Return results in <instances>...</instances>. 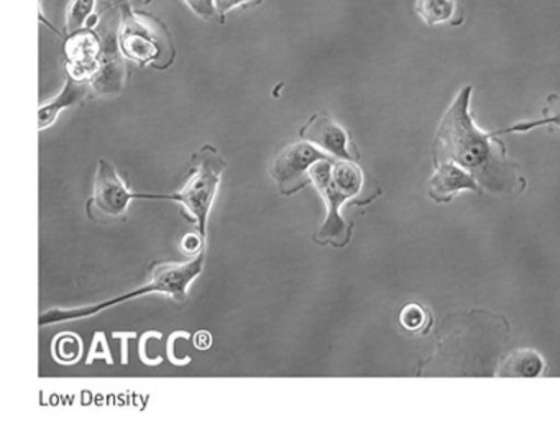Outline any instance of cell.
Masks as SVG:
<instances>
[{"label": "cell", "instance_id": "6da1fadb", "mask_svg": "<svg viewBox=\"0 0 560 445\" xmlns=\"http://www.w3.org/2000/svg\"><path fill=\"white\" fill-rule=\"evenodd\" d=\"M471 87H464L442 117L434 142V163H455L467 169L478 185L510 195L520 185L517 166L506 159L503 143L493 132L477 129L470 116Z\"/></svg>", "mask_w": 560, "mask_h": 445}, {"label": "cell", "instance_id": "7a4b0ae2", "mask_svg": "<svg viewBox=\"0 0 560 445\" xmlns=\"http://www.w3.org/2000/svg\"><path fill=\"white\" fill-rule=\"evenodd\" d=\"M206 248L199 251L195 260L188 264H162L156 265L153 270L152 281L139 290L130 291L122 296L114 297V300L104 301L96 306L81 307V309H54L45 313L40 317V326L47 324L65 323V320L83 319V317L96 316L101 311L109 309L117 304L126 303L129 300L143 296V294L162 293L173 297L176 303H186L188 301V288L196 278L201 274L205 268Z\"/></svg>", "mask_w": 560, "mask_h": 445}, {"label": "cell", "instance_id": "3957f363", "mask_svg": "<svg viewBox=\"0 0 560 445\" xmlns=\"http://www.w3.org/2000/svg\"><path fill=\"white\" fill-rule=\"evenodd\" d=\"M122 0H103L88 27L96 31L101 42L100 68L90 81L96 96H117L126 83L127 70L120 48Z\"/></svg>", "mask_w": 560, "mask_h": 445}, {"label": "cell", "instance_id": "277c9868", "mask_svg": "<svg viewBox=\"0 0 560 445\" xmlns=\"http://www.w3.org/2000/svg\"><path fill=\"white\" fill-rule=\"evenodd\" d=\"M192 163H195V172L182 191L170 196L139 195V198L168 199V201L179 202L195 219L198 232L206 241L209 214H211L212 204H214L215 195H218L228 163L212 145L202 147L192 156Z\"/></svg>", "mask_w": 560, "mask_h": 445}, {"label": "cell", "instance_id": "5b68a950", "mask_svg": "<svg viewBox=\"0 0 560 445\" xmlns=\"http://www.w3.org/2000/svg\"><path fill=\"white\" fill-rule=\"evenodd\" d=\"M120 48L124 57L139 67L155 65V68H165L162 58L165 55L172 61L175 58V48H173L168 28L159 19L133 9L127 0H122Z\"/></svg>", "mask_w": 560, "mask_h": 445}, {"label": "cell", "instance_id": "8992f818", "mask_svg": "<svg viewBox=\"0 0 560 445\" xmlns=\"http://www.w3.org/2000/svg\"><path fill=\"white\" fill-rule=\"evenodd\" d=\"M329 155L320 152L313 143L301 140L283 147L271 160L270 175L280 188L281 195L291 196L311 181V168Z\"/></svg>", "mask_w": 560, "mask_h": 445}, {"label": "cell", "instance_id": "52a82bcc", "mask_svg": "<svg viewBox=\"0 0 560 445\" xmlns=\"http://www.w3.org/2000/svg\"><path fill=\"white\" fill-rule=\"evenodd\" d=\"M334 159L320 160L311 168V181L316 186L317 191L324 198L327 206V218L317 234V241L332 242L337 247H342L349 241V229L340 215V208L346 204L352 196L343 191L339 185L330 178V162Z\"/></svg>", "mask_w": 560, "mask_h": 445}, {"label": "cell", "instance_id": "ba28073f", "mask_svg": "<svg viewBox=\"0 0 560 445\" xmlns=\"http://www.w3.org/2000/svg\"><path fill=\"white\" fill-rule=\"evenodd\" d=\"M136 198H139V195L129 191L116 166L106 159H101L97 165L93 204L103 214L119 218L129 208V202Z\"/></svg>", "mask_w": 560, "mask_h": 445}, {"label": "cell", "instance_id": "9c48e42d", "mask_svg": "<svg viewBox=\"0 0 560 445\" xmlns=\"http://www.w3.org/2000/svg\"><path fill=\"white\" fill-rule=\"evenodd\" d=\"M300 137L301 140L313 143L320 152L336 160H347V162L357 160L350 152L349 136L329 114L319 113L311 117L306 126L300 130Z\"/></svg>", "mask_w": 560, "mask_h": 445}, {"label": "cell", "instance_id": "30bf717a", "mask_svg": "<svg viewBox=\"0 0 560 445\" xmlns=\"http://www.w3.org/2000/svg\"><path fill=\"white\" fill-rule=\"evenodd\" d=\"M91 91L93 90H91L90 81L77 80V78L67 73V83H65L61 93L54 97V99L42 104L40 109H38V129L45 130L54 126L57 122L58 116L65 109H70V107L84 103Z\"/></svg>", "mask_w": 560, "mask_h": 445}, {"label": "cell", "instance_id": "8fae6325", "mask_svg": "<svg viewBox=\"0 0 560 445\" xmlns=\"http://www.w3.org/2000/svg\"><path fill=\"white\" fill-rule=\"evenodd\" d=\"M462 189L480 191L477 179L470 173H467V169L455 165V163L438 165V172L429 181V196L434 201L447 202L451 201L455 192L462 191Z\"/></svg>", "mask_w": 560, "mask_h": 445}, {"label": "cell", "instance_id": "7c38bea8", "mask_svg": "<svg viewBox=\"0 0 560 445\" xmlns=\"http://www.w3.org/2000/svg\"><path fill=\"white\" fill-rule=\"evenodd\" d=\"M544 372V360L534 350L524 349L510 353L501 365L498 376L508 378H536Z\"/></svg>", "mask_w": 560, "mask_h": 445}, {"label": "cell", "instance_id": "4fadbf2b", "mask_svg": "<svg viewBox=\"0 0 560 445\" xmlns=\"http://www.w3.org/2000/svg\"><path fill=\"white\" fill-rule=\"evenodd\" d=\"M559 127L560 129V96L559 94H552L547 97L546 109H544L542 119L534 120V122H521L516 126L508 127V129L494 130V137L504 136V133H520L529 132L533 129H539V127Z\"/></svg>", "mask_w": 560, "mask_h": 445}, {"label": "cell", "instance_id": "5bb4252c", "mask_svg": "<svg viewBox=\"0 0 560 445\" xmlns=\"http://www.w3.org/2000/svg\"><path fill=\"white\" fill-rule=\"evenodd\" d=\"M416 12L425 24L435 27V25L445 24L454 17L455 0H418Z\"/></svg>", "mask_w": 560, "mask_h": 445}, {"label": "cell", "instance_id": "9a60e30c", "mask_svg": "<svg viewBox=\"0 0 560 445\" xmlns=\"http://www.w3.org/2000/svg\"><path fill=\"white\" fill-rule=\"evenodd\" d=\"M94 9H96V0H70L67 8V21H65L67 37L88 27L91 19L96 14Z\"/></svg>", "mask_w": 560, "mask_h": 445}, {"label": "cell", "instance_id": "2e32d148", "mask_svg": "<svg viewBox=\"0 0 560 445\" xmlns=\"http://www.w3.org/2000/svg\"><path fill=\"white\" fill-rule=\"evenodd\" d=\"M83 346L77 333H61L55 340V356L61 363H74L80 360Z\"/></svg>", "mask_w": 560, "mask_h": 445}, {"label": "cell", "instance_id": "e0dca14e", "mask_svg": "<svg viewBox=\"0 0 560 445\" xmlns=\"http://www.w3.org/2000/svg\"><path fill=\"white\" fill-rule=\"evenodd\" d=\"M185 4L191 9L192 14L211 24L224 25L215 9V0H185Z\"/></svg>", "mask_w": 560, "mask_h": 445}, {"label": "cell", "instance_id": "ac0fdd59", "mask_svg": "<svg viewBox=\"0 0 560 445\" xmlns=\"http://www.w3.org/2000/svg\"><path fill=\"white\" fill-rule=\"evenodd\" d=\"M425 319H428V314L422 309L419 304H408L405 309L401 311V316H399V323L405 327L406 330H415L422 329L425 324Z\"/></svg>", "mask_w": 560, "mask_h": 445}, {"label": "cell", "instance_id": "d6986e66", "mask_svg": "<svg viewBox=\"0 0 560 445\" xmlns=\"http://www.w3.org/2000/svg\"><path fill=\"white\" fill-rule=\"evenodd\" d=\"M264 0H215L219 17L225 24V15L238 8H257Z\"/></svg>", "mask_w": 560, "mask_h": 445}, {"label": "cell", "instance_id": "ffe728a7", "mask_svg": "<svg viewBox=\"0 0 560 445\" xmlns=\"http://www.w3.org/2000/svg\"><path fill=\"white\" fill-rule=\"evenodd\" d=\"M183 251L188 254H198V251L205 250L206 241L201 237V234H188L182 242Z\"/></svg>", "mask_w": 560, "mask_h": 445}, {"label": "cell", "instance_id": "44dd1931", "mask_svg": "<svg viewBox=\"0 0 560 445\" xmlns=\"http://www.w3.org/2000/svg\"><path fill=\"white\" fill-rule=\"evenodd\" d=\"M195 340V346L202 350L209 349L212 343V337L208 332H199Z\"/></svg>", "mask_w": 560, "mask_h": 445}, {"label": "cell", "instance_id": "7402d4cb", "mask_svg": "<svg viewBox=\"0 0 560 445\" xmlns=\"http://www.w3.org/2000/svg\"><path fill=\"white\" fill-rule=\"evenodd\" d=\"M133 9H142L147 8V5L152 4L153 0H127Z\"/></svg>", "mask_w": 560, "mask_h": 445}]
</instances>
